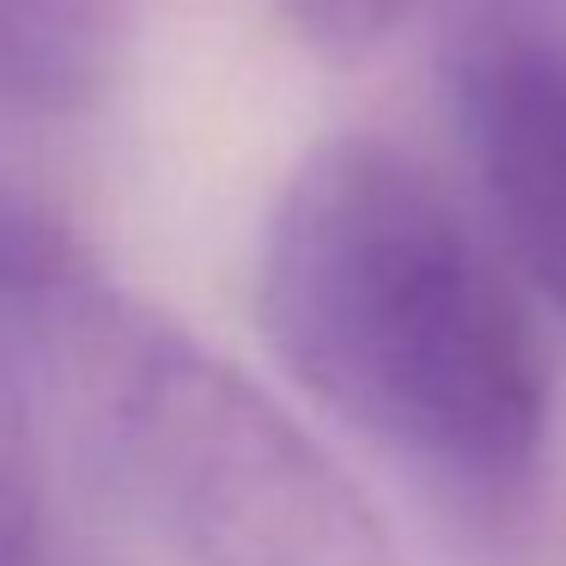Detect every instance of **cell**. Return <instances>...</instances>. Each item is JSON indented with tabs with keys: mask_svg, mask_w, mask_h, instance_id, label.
<instances>
[{
	"mask_svg": "<svg viewBox=\"0 0 566 566\" xmlns=\"http://www.w3.org/2000/svg\"><path fill=\"white\" fill-rule=\"evenodd\" d=\"M256 317L281 366L415 481L505 517L548 451L524 286L444 184L384 135H329L262 226Z\"/></svg>",
	"mask_w": 566,
	"mask_h": 566,
	"instance_id": "1",
	"label": "cell"
},
{
	"mask_svg": "<svg viewBox=\"0 0 566 566\" xmlns=\"http://www.w3.org/2000/svg\"><path fill=\"white\" fill-rule=\"evenodd\" d=\"M55 317L86 359L116 475L189 566H402L366 488L226 354L116 298L104 274Z\"/></svg>",
	"mask_w": 566,
	"mask_h": 566,
	"instance_id": "2",
	"label": "cell"
},
{
	"mask_svg": "<svg viewBox=\"0 0 566 566\" xmlns=\"http://www.w3.org/2000/svg\"><path fill=\"white\" fill-rule=\"evenodd\" d=\"M444 92L505 250L566 317V0H457Z\"/></svg>",
	"mask_w": 566,
	"mask_h": 566,
	"instance_id": "3",
	"label": "cell"
},
{
	"mask_svg": "<svg viewBox=\"0 0 566 566\" xmlns=\"http://www.w3.org/2000/svg\"><path fill=\"white\" fill-rule=\"evenodd\" d=\"M128 0H0V104L74 116L123 62Z\"/></svg>",
	"mask_w": 566,
	"mask_h": 566,
	"instance_id": "4",
	"label": "cell"
},
{
	"mask_svg": "<svg viewBox=\"0 0 566 566\" xmlns=\"http://www.w3.org/2000/svg\"><path fill=\"white\" fill-rule=\"evenodd\" d=\"M98 281L92 256L55 213H43L31 196L0 184V298L62 311L74 293Z\"/></svg>",
	"mask_w": 566,
	"mask_h": 566,
	"instance_id": "5",
	"label": "cell"
},
{
	"mask_svg": "<svg viewBox=\"0 0 566 566\" xmlns=\"http://www.w3.org/2000/svg\"><path fill=\"white\" fill-rule=\"evenodd\" d=\"M286 13V25L329 62H359L371 55L408 13L415 0H274Z\"/></svg>",
	"mask_w": 566,
	"mask_h": 566,
	"instance_id": "6",
	"label": "cell"
},
{
	"mask_svg": "<svg viewBox=\"0 0 566 566\" xmlns=\"http://www.w3.org/2000/svg\"><path fill=\"white\" fill-rule=\"evenodd\" d=\"M25 566H50V554H38V560H25Z\"/></svg>",
	"mask_w": 566,
	"mask_h": 566,
	"instance_id": "7",
	"label": "cell"
}]
</instances>
